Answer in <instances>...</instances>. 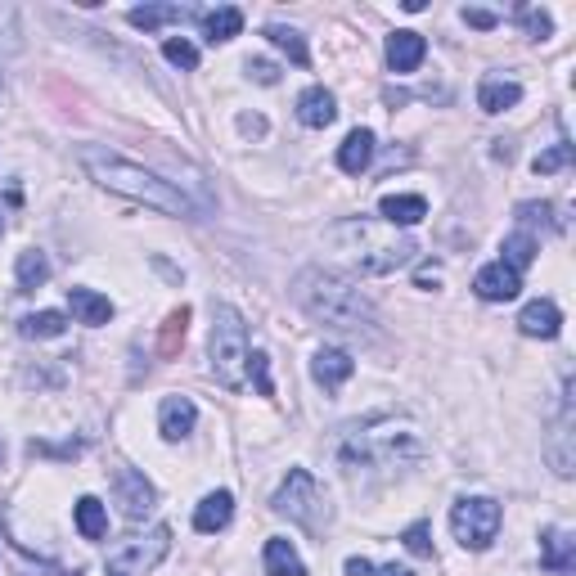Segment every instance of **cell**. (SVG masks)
Instances as JSON below:
<instances>
[{
    "label": "cell",
    "mask_w": 576,
    "mask_h": 576,
    "mask_svg": "<svg viewBox=\"0 0 576 576\" xmlns=\"http://www.w3.org/2000/svg\"><path fill=\"white\" fill-rule=\"evenodd\" d=\"M338 459L347 473H360V468L396 473V468H410L423 459V437L410 419L378 414V419H369V423H356V428L342 437Z\"/></svg>",
    "instance_id": "obj_1"
},
{
    "label": "cell",
    "mask_w": 576,
    "mask_h": 576,
    "mask_svg": "<svg viewBox=\"0 0 576 576\" xmlns=\"http://www.w3.org/2000/svg\"><path fill=\"white\" fill-rule=\"evenodd\" d=\"M81 167H86L90 180H95V185H104L108 194L135 198V203L158 207V212H167V216H194V203H189V198L180 194L171 180L153 176L149 167H135V162H126V158H117V153L99 149V144L81 149Z\"/></svg>",
    "instance_id": "obj_2"
},
{
    "label": "cell",
    "mask_w": 576,
    "mask_h": 576,
    "mask_svg": "<svg viewBox=\"0 0 576 576\" xmlns=\"http://www.w3.org/2000/svg\"><path fill=\"white\" fill-rule=\"evenodd\" d=\"M329 243L360 275H392L405 261H414V243L396 234V225L374 221V216H347V221L329 225Z\"/></svg>",
    "instance_id": "obj_3"
},
{
    "label": "cell",
    "mask_w": 576,
    "mask_h": 576,
    "mask_svg": "<svg viewBox=\"0 0 576 576\" xmlns=\"http://www.w3.org/2000/svg\"><path fill=\"white\" fill-rule=\"evenodd\" d=\"M293 297L311 320L329 324L338 333H360V329H374V306L360 288H351L342 275L333 270H302L293 284Z\"/></svg>",
    "instance_id": "obj_4"
},
{
    "label": "cell",
    "mask_w": 576,
    "mask_h": 576,
    "mask_svg": "<svg viewBox=\"0 0 576 576\" xmlns=\"http://www.w3.org/2000/svg\"><path fill=\"white\" fill-rule=\"evenodd\" d=\"M207 356H212V374L221 387L239 392L248 383V324L234 306H216L212 315V342H207Z\"/></svg>",
    "instance_id": "obj_5"
},
{
    "label": "cell",
    "mask_w": 576,
    "mask_h": 576,
    "mask_svg": "<svg viewBox=\"0 0 576 576\" xmlns=\"http://www.w3.org/2000/svg\"><path fill=\"white\" fill-rule=\"evenodd\" d=\"M270 504H275V513H284L288 522H297V527H306V531H320L324 522H329V500H324L320 482H315L306 468H288V477L279 482Z\"/></svg>",
    "instance_id": "obj_6"
},
{
    "label": "cell",
    "mask_w": 576,
    "mask_h": 576,
    "mask_svg": "<svg viewBox=\"0 0 576 576\" xmlns=\"http://www.w3.org/2000/svg\"><path fill=\"white\" fill-rule=\"evenodd\" d=\"M450 531L464 549H486L500 531V504L491 495H464V500L450 509Z\"/></svg>",
    "instance_id": "obj_7"
},
{
    "label": "cell",
    "mask_w": 576,
    "mask_h": 576,
    "mask_svg": "<svg viewBox=\"0 0 576 576\" xmlns=\"http://www.w3.org/2000/svg\"><path fill=\"white\" fill-rule=\"evenodd\" d=\"M167 545H171L167 527H153L149 536L122 540V545L108 554V576H144L149 567H158L162 558H167Z\"/></svg>",
    "instance_id": "obj_8"
},
{
    "label": "cell",
    "mask_w": 576,
    "mask_h": 576,
    "mask_svg": "<svg viewBox=\"0 0 576 576\" xmlns=\"http://www.w3.org/2000/svg\"><path fill=\"white\" fill-rule=\"evenodd\" d=\"M113 495H117V504H122V513L131 522L149 518V513L158 509V491H153V482L144 473H135V468H117V473H113Z\"/></svg>",
    "instance_id": "obj_9"
},
{
    "label": "cell",
    "mask_w": 576,
    "mask_h": 576,
    "mask_svg": "<svg viewBox=\"0 0 576 576\" xmlns=\"http://www.w3.org/2000/svg\"><path fill=\"white\" fill-rule=\"evenodd\" d=\"M540 567H545L549 576H572L576 572V540H572V531H563V527L540 531Z\"/></svg>",
    "instance_id": "obj_10"
},
{
    "label": "cell",
    "mask_w": 576,
    "mask_h": 576,
    "mask_svg": "<svg viewBox=\"0 0 576 576\" xmlns=\"http://www.w3.org/2000/svg\"><path fill=\"white\" fill-rule=\"evenodd\" d=\"M518 288H522V275H518V270H509L504 261L482 266V270H477V279H473V293L482 297V302H509V297H518Z\"/></svg>",
    "instance_id": "obj_11"
},
{
    "label": "cell",
    "mask_w": 576,
    "mask_h": 576,
    "mask_svg": "<svg viewBox=\"0 0 576 576\" xmlns=\"http://www.w3.org/2000/svg\"><path fill=\"white\" fill-rule=\"evenodd\" d=\"M351 374H356V360H351L347 351H338V347H320V351H315L311 378H315L320 387H329V392H333V387H342Z\"/></svg>",
    "instance_id": "obj_12"
},
{
    "label": "cell",
    "mask_w": 576,
    "mask_h": 576,
    "mask_svg": "<svg viewBox=\"0 0 576 576\" xmlns=\"http://www.w3.org/2000/svg\"><path fill=\"white\" fill-rule=\"evenodd\" d=\"M194 419H198V410L189 396H167V401L158 405V432L167 441L189 437V432H194Z\"/></svg>",
    "instance_id": "obj_13"
},
{
    "label": "cell",
    "mask_w": 576,
    "mask_h": 576,
    "mask_svg": "<svg viewBox=\"0 0 576 576\" xmlns=\"http://www.w3.org/2000/svg\"><path fill=\"white\" fill-rule=\"evenodd\" d=\"M423 54H428V41H423L419 32L387 36V63H392V72H414L423 63Z\"/></svg>",
    "instance_id": "obj_14"
},
{
    "label": "cell",
    "mask_w": 576,
    "mask_h": 576,
    "mask_svg": "<svg viewBox=\"0 0 576 576\" xmlns=\"http://www.w3.org/2000/svg\"><path fill=\"white\" fill-rule=\"evenodd\" d=\"M297 117H302V126H329L333 117H338V99H333V90H324V86H311V90H302V99H297Z\"/></svg>",
    "instance_id": "obj_15"
},
{
    "label": "cell",
    "mask_w": 576,
    "mask_h": 576,
    "mask_svg": "<svg viewBox=\"0 0 576 576\" xmlns=\"http://www.w3.org/2000/svg\"><path fill=\"white\" fill-rule=\"evenodd\" d=\"M558 324H563V315H558V306L545 302V297L522 306V315H518V329L527 333V338H558Z\"/></svg>",
    "instance_id": "obj_16"
},
{
    "label": "cell",
    "mask_w": 576,
    "mask_h": 576,
    "mask_svg": "<svg viewBox=\"0 0 576 576\" xmlns=\"http://www.w3.org/2000/svg\"><path fill=\"white\" fill-rule=\"evenodd\" d=\"M369 162H374V135H369L365 126H356V131L342 140V149H338V167L347 171V176H360Z\"/></svg>",
    "instance_id": "obj_17"
},
{
    "label": "cell",
    "mask_w": 576,
    "mask_h": 576,
    "mask_svg": "<svg viewBox=\"0 0 576 576\" xmlns=\"http://www.w3.org/2000/svg\"><path fill=\"white\" fill-rule=\"evenodd\" d=\"M378 212H383L387 225H419L423 216H428V198H419V194H387L383 203H378Z\"/></svg>",
    "instance_id": "obj_18"
},
{
    "label": "cell",
    "mask_w": 576,
    "mask_h": 576,
    "mask_svg": "<svg viewBox=\"0 0 576 576\" xmlns=\"http://www.w3.org/2000/svg\"><path fill=\"white\" fill-rule=\"evenodd\" d=\"M230 513H234V495L212 491V495H203V504L194 509V527L203 531V536H212V531H221L225 522H230Z\"/></svg>",
    "instance_id": "obj_19"
},
{
    "label": "cell",
    "mask_w": 576,
    "mask_h": 576,
    "mask_svg": "<svg viewBox=\"0 0 576 576\" xmlns=\"http://www.w3.org/2000/svg\"><path fill=\"white\" fill-rule=\"evenodd\" d=\"M518 99H522V86H518V81L486 77L482 86H477V108H482V113H504V108H513Z\"/></svg>",
    "instance_id": "obj_20"
},
{
    "label": "cell",
    "mask_w": 576,
    "mask_h": 576,
    "mask_svg": "<svg viewBox=\"0 0 576 576\" xmlns=\"http://www.w3.org/2000/svg\"><path fill=\"white\" fill-rule=\"evenodd\" d=\"M68 306L81 324H108L113 320V302L99 297L95 288H68Z\"/></svg>",
    "instance_id": "obj_21"
},
{
    "label": "cell",
    "mask_w": 576,
    "mask_h": 576,
    "mask_svg": "<svg viewBox=\"0 0 576 576\" xmlns=\"http://www.w3.org/2000/svg\"><path fill=\"white\" fill-rule=\"evenodd\" d=\"M203 32H207V41H230V36H239L243 32V9H234V5H221V9H207L203 14Z\"/></svg>",
    "instance_id": "obj_22"
},
{
    "label": "cell",
    "mask_w": 576,
    "mask_h": 576,
    "mask_svg": "<svg viewBox=\"0 0 576 576\" xmlns=\"http://www.w3.org/2000/svg\"><path fill=\"white\" fill-rule=\"evenodd\" d=\"M72 518H77V531H81L86 540H104V531H108V513H104V504H99L95 495H81L77 509H72Z\"/></svg>",
    "instance_id": "obj_23"
},
{
    "label": "cell",
    "mask_w": 576,
    "mask_h": 576,
    "mask_svg": "<svg viewBox=\"0 0 576 576\" xmlns=\"http://www.w3.org/2000/svg\"><path fill=\"white\" fill-rule=\"evenodd\" d=\"M266 572L270 576H306L302 558H297V549L288 545V540H266Z\"/></svg>",
    "instance_id": "obj_24"
},
{
    "label": "cell",
    "mask_w": 576,
    "mask_h": 576,
    "mask_svg": "<svg viewBox=\"0 0 576 576\" xmlns=\"http://www.w3.org/2000/svg\"><path fill=\"white\" fill-rule=\"evenodd\" d=\"M185 329H189V306H176V311L162 320V329H158V356L162 360H171L180 351V342H185Z\"/></svg>",
    "instance_id": "obj_25"
},
{
    "label": "cell",
    "mask_w": 576,
    "mask_h": 576,
    "mask_svg": "<svg viewBox=\"0 0 576 576\" xmlns=\"http://www.w3.org/2000/svg\"><path fill=\"white\" fill-rule=\"evenodd\" d=\"M185 18H189L185 5H135L131 9V23L144 27V32H153L162 23H185Z\"/></svg>",
    "instance_id": "obj_26"
},
{
    "label": "cell",
    "mask_w": 576,
    "mask_h": 576,
    "mask_svg": "<svg viewBox=\"0 0 576 576\" xmlns=\"http://www.w3.org/2000/svg\"><path fill=\"white\" fill-rule=\"evenodd\" d=\"M18 288L23 293H32V288H41L45 279H50V261H45V252H36V248H27V252H18Z\"/></svg>",
    "instance_id": "obj_27"
},
{
    "label": "cell",
    "mask_w": 576,
    "mask_h": 576,
    "mask_svg": "<svg viewBox=\"0 0 576 576\" xmlns=\"http://www.w3.org/2000/svg\"><path fill=\"white\" fill-rule=\"evenodd\" d=\"M63 329H68V315L63 311H36V315H23V324H18L23 338H59Z\"/></svg>",
    "instance_id": "obj_28"
},
{
    "label": "cell",
    "mask_w": 576,
    "mask_h": 576,
    "mask_svg": "<svg viewBox=\"0 0 576 576\" xmlns=\"http://www.w3.org/2000/svg\"><path fill=\"white\" fill-rule=\"evenodd\" d=\"M500 261H504L509 270H518V275H522V270H527L531 261H536V239H531L527 230L509 234V239H504V257H500Z\"/></svg>",
    "instance_id": "obj_29"
},
{
    "label": "cell",
    "mask_w": 576,
    "mask_h": 576,
    "mask_svg": "<svg viewBox=\"0 0 576 576\" xmlns=\"http://www.w3.org/2000/svg\"><path fill=\"white\" fill-rule=\"evenodd\" d=\"M266 36L279 45V50H288V59H293V63H311L302 32H293V27H284V23H270V27H266Z\"/></svg>",
    "instance_id": "obj_30"
},
{
    "label": "cell",
    "mask_w": 576,
    "mask_h": 576,
    "mask_svg": "<svg viewBox=\"0 0 576 576\" xmlns=\"http://www.w3.org/2000/svg\"><path fill=\"white\" fill-rule=\"evenodd\" d=\"M567 162H572V144H554V149L536 153V162H531V171H536V176H549V171L567 167Z\"/></svg>",
    "instance_id": "obj_31"
},
{
    "label": "cell",
    "mask_w": 576,
    "mask_h": 576,
    "mask_svg": "<svg viewBox=\"0 0 576 576\" xmlns=\"http://www.w3.org/2000/svg\"><path fill=\"white\" fill-rule=\"evenodd\" d=\"M162 54H167V63H176V68H198V50L185 36H171V41L162 45Z\"/></svg>",
    "instance_id": "obj_32"
},
{
    "label": "cell",
    "mask_w": 576,
    "mask_h": 576,
    "mask_svg": "<svg viewBox=\"0 0 576 576\" xmlns=\"http://www.w3.org/2000/svg\"><path fill=\"white\" fill-rule=\"evenodd\" d=\"M248 374H252V383H257V392L261 396H270L275 387H270V365H266V351H248Z\"/></svg>",
    "instance_id": "obj_33"
},
{
    "label": "cell",
    "mask_w": 576,
    "mask_h": 576,
    "mask_svg": "<svg viewBox=\"0 0 576 576\" xmlns=\"http://www.w3.org/2000/svg\"><path fill=\"white\" fill-rule=\"evenodd\" d=\"M405 549H410V554H419V558H428V554H432V540H428V522H414V527L405 531Z\"/></svg>",
    "instance_id": "obj_34"
},
{
    "label": "cell",
    "mask_w": 576,
    "mask_h": 576,
    "mask_svg": "<svg viewBox=\"0 0 576 576\" xmlns=\"http://www.w3.org/2000/svg\"><path fill=\"white\" fill-rule=\"evenodd\" d=\"M522 23H527V36H531V41H545L549 27H554L545 9H527V14H522Z\"/></svg>",
    "instance_id": "obj_35"
},
{
    "label": "cell",
    "mask_w": 576,
    "mask_h": 576,
    "mask_svg": "<svg viewBox=\"0 0 576 576\" xmlns=\"http://www.w3.org/2000/svg\"><path fill=\"white\" fill-rule=\"evenodd\" d=\"M248 72L261 81V86H275V81H279V68H275V63H266V59H248Z\"/></svg>",
    "instance_id": "obj_36"
},
{
    "label": "cell",
    "mask_w": 576,
    "mask_h": 576,
    "mask_svg": "<svg viewBox=\"0 0 576 576\" xmlns=\"http://www.w3.org/2000/svg\"><path fill=\"white\" fill-rule=\"evenodd\" d=\"M567 437H572V432H567V410H563V423H558V441H567ZM554 468H558L563 477H572V459H567L563 450H554Z\"/></svg>",
    "instance_id": "obj_37"
},
{
    "label": "cell",
    "mask_w": 576,
    "mask_h": 576,
    "mask_svg": "<svg viewBox=\"0 0 576 576\" xmlns=\"http://www.w3.org/2000/svg\"><path fill=\"white\" fill-rule=\"evenodd\" d=\"M464 23L482 27V32H486V27H495V14H491V9H464Z\"/></svg>",
    "instance_id": "obj_38"
},
{
    "label": "cell",
    "mask_w": 576,
    "mask_h": 576,
    "mask_svg": "<svg viewBox=\"0 0 576 576\" xmlns=\"http://www.w3.org/2000/svg\"><path fill=\"white\" fill-rule=\"evenodd\" d=\"M347 576H374V563L369 558H347Z\"/></svg>",
    "instance_id": "obj_39"
},
{
    "label": "cell",
    "mask_w": 576,
    "mask_h": 576,
    "mask_svg": "<svg viewBox=\"0 0 576 576\" xmlns=\"http://www.w3.org/2000/svg\"><path fill=\"white\" fill-rule=\"evenodd\" d=\"M378 576H414V572H410V567H396V563H392V567H383Z\"/></svg>",
    "instance_id": "obj_40"
},
{
    "label": "cell",
    "mask_w": 576,
    "mask_h": 576,
    "mask_svg": "<svg viewBox=\"0 0 576 576\" xmlns=\"http://www.w3.org/2000/svg\"><path fill=\"white\" fill-rule=\"evenodd\" d=\"M0 230H5V225H0Z\"/></svg>",
    "instance_id": "obj_41"
},
{
    "label": "cell",
    "mask_w": 576,
    "mask_h": 576,
    "mask_svg": "<svg viewBox=\"0 0 576 576\" xmlns=\"http://www.w3.org/2000/svg\"><path fill=\"white\" fill-rule=\"evenodd\" d=\"M0 95H5V90H0Z\"/></svg>",
    "instance_id": "obj_42"
}]
</instances>
